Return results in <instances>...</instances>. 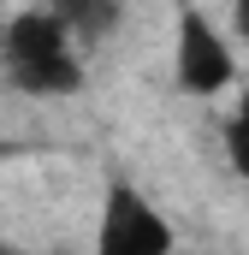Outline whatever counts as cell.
I'll return each mask as SVG.
<instances>
[{
	"instance_id": "cell-1",
	"label": "cell",
	"mask_w": 249,
	"mask_h": 255,
	"mask_svg": "<svg viewBox=\"0 0 249 255\" xmlns=\"http://www.w3.org/2000/svg\"><path fill=\"white\" fill-rule=\"evenodd\" d=\"M166 250H172V226L160 220V208H148V196H136L130 184H113L101 208L95 255H166Z\"/></svg>"
},
{
	"instance_id": "cell-2",
	"label": "cell",
	"mask_w": 249,
	"mask_h": 255,
	"mask_svg": "<svg viewBox=\"0 0 249 255\" xmlns=\"http://www.w3.org/2000/svg\"><path fill=\"white\" fill-rule=\"evenodd\" d=\"M172 77H178V89L184 95H220L232 77H238V65H232V48L220 42V30L184 6L178 12V42H172Z\"/></svg>"
},
{
	"instance_id": "cell-3",
	"label": "cell",
	"mask_w": 249,
	"mask_h": 255,
	"mask_svg": "<svg viewBox=\"0 0 249 255\" xmlns=\"http://www.w3.org/2000/svg\"><path fill=\"white\" fill-rule=\"evenodd\" d=\"M71 54V36L54 12H24L6 24V71L12 65H42V60H65Z\"/></svg>"
},
{
	"instance_id": "cell-4",
	"label": "cell",
	"mask_w": 249,
	"mask_h": 255,
	"mask_svg": "<svg viewBox=\"0 0 249 255\" xmlns=\"http://www.w3.org/2000/svg\"><path fill=\"white\" fill-rule=\"evenodd\" d=\"M54 18L65 24V36L101 42V36H113V24H119V0H54Z\"/></svg>"
},
{
	"instance_id": "cell-5",
	"label": "cell",
	"mask_w": 249,
	"mask_h": 255,
	"mask_svg": "<svg viewBox=\"0 0 249 255\" xmlns=\"http://www.w3.org/2000/svg\"><path fill=\"white\" fill-rule=\"evenodd\" d=\"M12 83L24 89V95H71L77 83H83V65L71 60H42V65H12Z\"/></svg>"
},
{
	"instance_id": "cell-6",
	"label": "cell",
	"mask_w": 249,
	"mask_h": 255,
	"mask_svg": "<svg viewBox=\"0 0 249 255\" xmlns=\"http://www.w3.org/2000/svg\"><path fill=\"white\" fill-rule=\"evenodd\" d=\"M226 154L249 178V89H244V101H238V113H232V125H226Z\"/></svg>"
},
{
	"instance_id": "cell-7",
	"label": "cell",
	"mask_w": 249,
	"mask_h": 255,
	"mask_svg": "<svg viewBox=\"0 0 249 255\" xmlns=\"http://www.w3.org/2000/svg\"><path fill=\"white\" fill-rule=\"evenodd\" d=\"M232 18H238V36L249 42V0H238V6H232Z\"/></svg>"
},
{
	"instance_id": "cell-8",
	"label": "cell",
	"mask_w": 249,
	"mask_h": 255,
	"mask_svg": "<svg viewBox=\"0 0 249 255\" xmlns=\"http://www.w3.org/2000/svg\"><path fill=\"white\" fill-rule=\"evenodd\" d=\"M0 255H18V250H6V244H0Z\"/></svg>"
}]
</instances>
